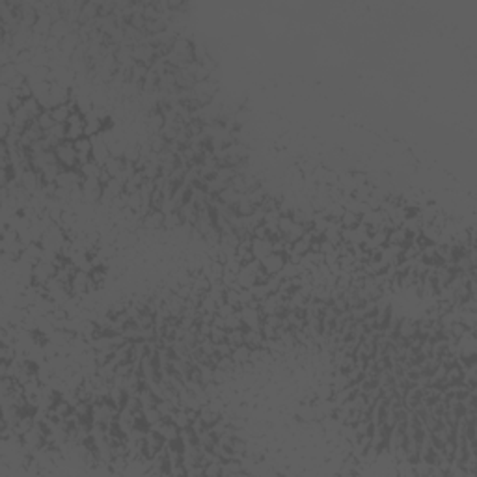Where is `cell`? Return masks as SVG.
Listing matches in <instances>:
<instances>
[{"label":"cell","instance_id":"8fae6325","mask_svg":"<svg viewBox=\"0 0 477 477\" xmlns=\"http://www.w3.org/2000/svg\"><path fill=\"white\" fill-rule=\"evenodd\" d=\"M125 166H127V160L123 159V157H110V159L106 160V164L103 166V170L110 177H120L123 170H125Z\"/></svg>","mask_w":477,"mask_h":477},{"label":"cell","instance_id":"44dd1931","mask_svg":"<svg viewBox=\"0 0 477 477\" xmlns=\"http://www.w3.org/2000/svg\"><path fill=\"white\" fill-rule=\"evenodd\" d=\"M181 226H183V216L179 214V211L164 214V227L166 229H175V227H181Z\"/></svg>","mask_w":477,"mask_h":477},{"label":"cell","instance_id":"8992f818","mask_svg":"<svg viewBox=\"0 0 477 477\" xmlns=\"http://www.w3.org/2000/svg\"><path fill=\"white\" fill-rule=\"evenodd\" d=\"M93 142V149H92V160H95L99 166H104L106 164V160L110 159V146L106 144V142L103 140V136L97 135L92 138Z\"/></svg>","mask_w":477,"mask_h":477},{"label":"cell","instance_id":"7402d4cb","mask_svg":"<svg viewBox=\"0 0 477 477\" xmlns=\"http://www.w3.org/2000/svg\"><path fill=\"white\" fill-rule=\"evenodd\" d=\"M36 122H37V125H39V127L45 131V133H49L50 129L56 125V122L52 120V116H50V110H43V114L37 117Z\"/></svg>","mask_w":477,"mask_h":477},{"label":"cell","instance_id":"e0dca14e","mask_svg":"<svg viewBox=\"0 0 477 477\" xmlns=\"http://www.w3.org/2000/svg\"><path fill=\"white\" fill-rule=\"evenodd\" d=\"M360 222H362V216L360 214L352 213V211H345L343 216L339 218V224H341L343 229H354Z\"/></svg>","mask_w":477,"mask_h":477},{"label":"cell","instance_id":"9c48e42d","mask_svg":"<svg viewBox=\"0 0 477 477\" xmlns=\"http://www.w3.org/2000/svg\"><path fill=\"white\" fill-rule=\"evenodd\" d=\"M418 336V323L414 319L403 317L401 323H399V337L404 339V341H410L412 337Z\"/></svg>","mask_w":477,"mask_h":477},{"label":"cell","instance_id":"83f0119b","mask_svg":"<svg viewBox=\"0 0 477 477\" xmlns=\"http://www.w3.org/2000/svg\"><path fill=\"white\" fill-rule=\"evenodd\" d=\"M216 345V354L220 356V358H226V356H231L233 352V347L229 345L227 341H222V343H214Z\"/></svg>","mask_w":477,"mask_h":477},{"label":"cell","instance_id":"5b68a950","mask_svg":"<svg viewBox=\"0 0 477 477\" xmlns=\"http://www.w3.org/2000/svg\"><path fill=\"white\" fill-rule=\"evenodd\" d=\"M239 313H241V319H243V324H245V330H259L263 328V313L259 312V308H252V306H243L239 308Z\"/></svg>","mask_w":477,"mask_h":477},{"label":"cell","instance_id":"484cf974","mask_svg":"<svg viewBox=\"0 0 477 477\" xmlns=\"http://www.w3.org/2000/svg\"><path fill=\"white\" fill-rule=\"evenodd\" d=\"M226 302L227 304H231L233 308H241V300H239V291L233 287H227L226 289Z\"/></svg>","mask_w":477,"mask_h":477},{"label":"cell","instance_id":"52a82bcc","mask_svg":"<svg viewBox=\"0 0 477 477\" xmlns=\"http://www.w3.org/2000/svg\"><path fill=\"white\" fill-rule=\"evenodd\" d=\"M252 256H254V259H257V261H261L263 257H267L269 254H272V239H257V237H252Z\"/></svg>","mask_w":477,"mask_h":477},{"label":"cell","instance_id":"f1b7e54d","mask_svg":"<svg viewBox=\"0 0 477 477\" xmlns=\"http://www.w3.org/2000/svg\"><path fill=\"white\" fill-rule=\"evenodd\" d=\"M233 312H237V308H233L231 304H227V302H224L222 306H218V310H216V315H220V317L226 319L227 315H231Z\"/></svg>","mask_w":477,"mask_h":477},{"label":"cell","instance_id":"9a60e30c","mask_svg":"<svg viewBox=\"0 0 477 477\" xmlns=\"http://www.w3.org/2000/svg\"><path fill=\"white\" fill-rule=\"evenodd\" d=\"M250 354H252V349L248 347V345H239V347H233V352H231V360L235 362V364H246V362H250Z\"/></svg>","mask_w":477,"mask_h":477},{"label":"cell","instance_id":"6da1fadb","mask_svg":"<svg viewBox=\"0 0 477 477\" xmlns=\"http://www.w3.org/2000/svg\"><path fill=\"white\" fill-rule=\"evenodd\" d=\"M56 157H58V162L64 170H79V153L75 149V142L71 140H64L60 142L54 149Z\"/></svg>","mask_w":477,"mask_h":477},{"label":"cell","instance_id":"cb8c5ba5","mask_svg":"<svg viewBox=\"0 0 477 477\" xmlns=\"http://www.w3.org/2000/svg\"><path fill=\"white\" fill-rule=\"evenodd\" d=\"M226 341L231 345V347H239L245 343V330H227Z\"/></svg>","mask_w":477,"mask_h":477},{"label":"cell","instance_id":"277c9868","mask_svg":"<svg viewBox=\"0 0 477 477\" xmlns=\"http://www.w3.org/2000/svg\"><path fill=\"white\" fill-rule=\"evenodd\" d=\"M58 267L54 263H47V261H37L32 269V278H34V285H47L52 278H56Z\"/></svg>","mask_w":477,"mask_h":477},{"label":"cell","instance_id":"4316f807","mask_svg":"<svg viewBox=\"0 0 477 477\" xmlns=\"http://www.w3.org/2000/svg\"><path fill=\"white\" fill-rule=\"evenodd\" d=\"M294 220L291 218V214H281L280 216V233L281 235H287V231L293 227Z\"/></svg>","mask_w":477,"mask_h":477},{"label":"cell","instance_id":"2e32d148","mask_svg":"<svg viewBox=\"0 0 477 477\" xmlns=\"http://www.w3.org/2000/svg\"><path fill=\"white\" fill-rule=\"evenodd\" d=\"M263 334L259 330H245V345H248L250 349H259L263 345Z\"/></svg>","mask_w":477,"mask_h":477},{"label":"cell","instance_id":"603a6c76","mask_svg":"<svg viewBox=\"0 0 477 477\" xmlns=\"http://www.w3.org/2000/svg\"><path fill=\"white\" fill-rule=\"evenodd\" d=\"M144 416H146V420L149 422V425L151 427H155V425H159L164 418L160 416V412H159V408L157 406H151V408H144Z\"/></svg>","mask_w":477,"mask_h":477},{"label":"cell","instance_id":"3957f363","mask_svg":"<svg viewBox=\"0 0 477 477\" xmlns=\"http://www.w3.org/2000/svg\"><path fill=\"white\" fill-rule=\"evenodd\" d=\"M103 187L104 185L101 183L99 177H84L82 187H80V189H82L84 202H90V203L103 202Z\"/></svg>","mask_w":477,"mask_h":477},{"label":"cell","instance_id":"ba28073f","mask_svg":"<svg viewBox=\"0 0 477 477\" xmlns=\"http://www.w3.org/2000/svg\"><path fill=\"white\" fill-rule=\"evenodd\" d=\"M140 222L146 229H151V231L160 229V227H164V213H162V211H157V209H151Z\"/></svg>","mask_w":477,"mask_h":477},{"label":"cell","instance_id":"30bf717a","mask_svg":"<svg viewBox=\"0 0 477 477\" xmlns=\"http://www.w3.org/2000/svg\"><path fill=\"white\" fill-rule=\"evenodd\" d=\"M153 429H157L160 435L164 436L166 442H171V440H175V438H179V427L171 422V420H162V422H160L159 425H155Z\"/></svg>","mask_w":477,"mask_h":477},{"label":"cell","instance_id":"ac0fdd59","mask_svg":"<svg viewBox=\"0 0 477 477\" xmlns=\"http://www.w3.org/2000/svg\"><path fill=\"white\" fill-rule=\"evenodd\" d=\"M79 171L84 175V177H101V173H103V166H99L95 160H90V162H86V164L80 166Z\"/></svg>","mask_w":477,"mask_h":477},{"label":"cell","instance_id":"d4e9b609","mask_svg":"<svg viewBox=\"0 0 477 477\" xmlns=\"http://www.w3.org/2000/svg\"><path fill=\"white\" fill-rule=\"evenodd\" d=\"M226 336H227V330L226 328H218V326H213L211 328V341L213 343H222L226 341Z\"/></svg>","mask_w":477,"mask_h":477},{"label":"cell","instance_id":"ffe728a7","mask_svg":"<svg viewBox=\"0 0 477 477\" xmlns=\"http://www.w3.org/2000/svg\"><path fill=\"white\" fill-rule=\"evenodd\" d=\"M224 323H226V330H245V324H243V319H241V313L233 312L231 315H227L226 319H224Z\"/></svg>","mask_w":477,"mask_h":477},{"label":"cell","instance_id":"4fadbf2b","mask_svg":"<svg viewBox=\"0 0 477 477\" xmlns=\"http://www.w3.org/2000/svg\"><path fill=\"white\" fill-rule=\"evenodd\" d=\"M243 196H245L243 192H237V190H235L231 185H229V187H226V189H224L220 194H218V200H220L222 203H226V205H231V207H235V205L241 202V198H243Z\"/></svg>","mask_w":477,"mask_h":477},{"label":"cell","instance_id":"7c38bea8","mask_svg":"<svg viewBox=\"0 0 477 477\" xmlns=\"http://www.w3.org/2000/svg\"><path fill=\"white\" fill-rule=\"evenodd\" d=\"M110 401L114 404H116L117 408L120 410H123L125 406H127V403H129V392L125 390V388H122V386H110Z\"/></svg>","mask_w":477,"mask_h":477},{"label":"cell","instance_id":"5bb4252c","mask_svg":"<svg viewBox=\"0 0 477 477\" xmlns=\"http://www.w3.org/2000/svg\"><path fill=\"white\" fill-rule=\"evenodd\" d=\"M136 397L140 399V403H142V406H144V408H151V406H157V403L160 401V399L157 397V395H155L153 390H151V388H149L147 384L144 386V388H142L140 392H138V395H136Z\"/></svg>","mask_w":477,"mask_h":477},{"label":"cell","instance_id":"d6986e66","mask_svg":"<svg viewBox=\"0 0 477 477\" xmlns=\"http://www.w3.org/2000/svg\"><path fill=\"white\" fill-rule=\"evenodd\" d=\"M170 420H171V422H173V423H175V425H177V427H179V431H181V429H187V427H190V420H189V414H187V410H185V408H181V406H179V408L175 410V412H173V414H171V418H170Z\"/></svg>","mask_w":477,"mask_h":477},{"label":"cell","instance_id":"7a4b0ae2","mask_svg":"<svg viewBox=\"0 0 477 477\" xmlns=\"http://www.w3.org/2000/svg\"><path fill=\"white\" fill-rule=\"evenodd\" d=\"M289 261V254L287 252H272L267 257H263L259 263H261V269L267 272L269 276L280 274V270L283 269V265Z\"/></svg>","mask_w":477,"mask_h":477}]
</instances>
